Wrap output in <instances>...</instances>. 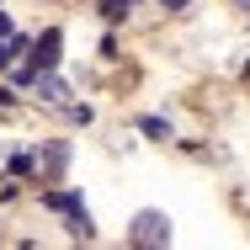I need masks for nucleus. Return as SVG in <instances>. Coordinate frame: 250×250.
Here are the masks:
<instances>
[{
  "label": "nucleus",
  "mask_w": 250,
  "mask_h": 250,
  "mask_svg": "<svg viewBox=\"0 0 250 250\" xmlns=\"http://www.w3.org/2000/svg\"><path fill=\"white\" fill-rule=\"evenodd\" d=\"M0 38H11V16L5 11H0Z\"/></svg>",
  "instance_id": "nucleus-9"
},
{
  "label": "nucleus",
  "mask_w": 250,
  "mask_h": 250,
  "mask_svg": "<svg viewBox=\"0 0 250 250\" xmlns=\"http://www.w3.org/2000/svg\"><path fill=\"white\" fill-rule=\"evenodd\" d=\"M11 59H16V48H11V38H5V43H0V69H5Z\"/></svg>",
  "instance_id": "nucleus-8"
},
{
  "label": "nucleus",
  "mask_w": 250,
  "mask_h": 250,
  "mask_svg": "<svg viewBox=\"0 0 250 250\" xmlns=\"http://www.w3.org/2000/svg\"><path fill=\"white\" fill-rule=\"evenodd\" d=\"M48 208H53V213H75L80 197H69V192H48Z\"/></svg>",
  "instance_id": "nucleus-5"
},
{
  "label": "nucleus",
  "mask_w": 250,
  "mask_h": 250,
  "mask_svg": "<svg viewBox=\"0 0 250 250\" xmlns=\"http://www.w3.org/2000/svg\"><path fill=\"white\" fill-rule=\"evenodd\" d=\"M59 48H64V38H59V32H43V38H38V53H32V69H38V75H48L53 64H59Z\"/></svg>",
  "instance_id": "nucleus-2"
},
{
  "label": "nucleus",
  "mask_w": 250,
  "mask_h": 250,
  "mask_svg": "<svg viewBox=\"0 0 250 250\" xmlns=\"http://www.w3.org/2000/svg\"><path fill=\"white\" fill-rule=\"evenodd\" d=\"M64 165H69V144H64V139H53L48 149H43V165H38V170H43V181H64Z\"/></svg>",
  "instance_id": "nucleus-3"
},
{
  "label": "nucleus",
  "mask_w": 250,
  "mask_h": 250,
  "mask_svg": "<svg viewBox=\"0 0 250 250\" xmlns=\"http://www.w3.org/2000/svg\"><path fill=\"white\" fill-rule=\"evenodd\" d=\"M165 5H170V11H181V5H192V0H165Z\"/></svg>",
  "instance_id": "nucleus-10"
},
{
  "label": "nucleus",
  "mask_w": 250,
  "mask_h": 250,
  "mask_svg": "<svg viewBox=\"0 0 250 250\" xmlns=\"http://www.w3.org/2000/svg\"><path fill=\"white\" fill-rule=\"evenodd\" d=\"M144 133H154V139H170V128H165L160 117H144Z\"/></svg>",
  "instance_id": "nucleus-7"
},
{
  "label": "nucleus",
  "mask_w": 250,
  "mask_h": 250,
  "mask_svg": "<svg viewBox=\"0 0 250 250\" xmlns=\"http://www.w3.org/2000/svg\"><path fill=\"white\" fill-rule=\"evenodd\" d=\"M128 245H133V250H165V245H170V224H165V213L144 208V213L128 224Z\"/></svg>",
  "instance_id": "nucleus-1"
},
{
  "label": "nucleus",
  "mask_w": 250,
  "mask_h": 250,
  "mask_svg": "<svg viewBox=\"0 0 250 250\" xmlns=\"http://www.w3.org/2000/svg\"><path fill=\"white\" fill-rule=\"evenodd\" d=\"M32 85H38V96H48V101H64V80H59V75H38Z\"/></svg>",
  "instance_id": "nucleus-4"
},
{
  "label": "nucleus",
  "mask_w": 250,
  "mask_h": 250,
  "mask_svg": "<svg viewBox=\"0 0 250 250\" xmlns=\"http://www.w3.org/2000/svg\"><path fill=\"white\" fill-rule=\"evenodd\" d=\"M69 229H75V234H96V224H91V213H85V208H75V213H69Z\"/></svg>",
  "instance_id": "nucleus-6"
}]
</instances>
